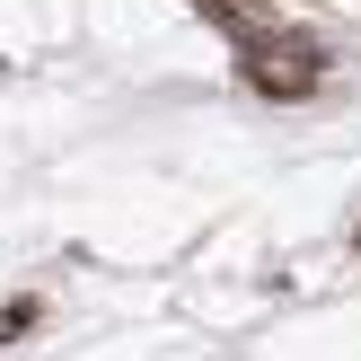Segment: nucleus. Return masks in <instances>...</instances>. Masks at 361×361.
I'll return each instance as SVG.
<instances>
[{
    "label": "nucleus",
    "instance_id": "1",
    "mask_svg": "<svg viewBox=\"0 0 361 361\" xmlns=\"http://www.w3.org/2000/svg\"><path fill=\"white\" fill-rule=\"evenodd\" d=\"M247 80H256V88H309V80H317V53L264 44V35H256V44H247Z\"/></svg>",
    "mask_w": 361,
    "mask_h": 361
},
{
    "label": "nucleus",
    "instance_id": "2",
    "mask_svg": "<svg viewBox=\"0 0 361 361\" xmlns=\"http://www.w3.org/2000/svg\"><path fill=\"white\" fill-rule=\"evenodd\" d=\"M203 9H221V18H238V0H203Z\"/></svg>",
    "mask_w": 361,
    "mask_h": 361
}]
</instances>
